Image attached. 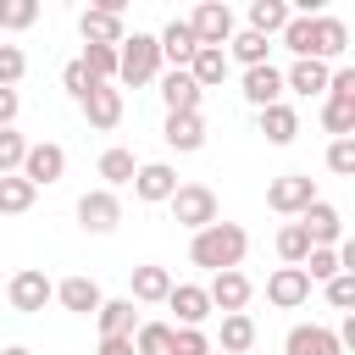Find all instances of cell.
I'll use <instances>...</instances> for the list:
<instances>
[{"mask_svg": "<svg viewBox=\"0 0 355 355\" xmlns=\"http://www.w3.org/2000/svg\"><path fill=\"white\" fill-rule=\"evenodd\" d=\"M161 72V44H155V33H128L122 44H116V78L122 83H150Z\"/></svg>", "mask_w": 355, "mask_h": 355, "instance_id": "2", "label": "cell"}, {"mask_svg": "<svg viewBox=\"0 0 355 355\" xmlns=\"http://www.w3.org/2000/svg\"><path fill=\"white\" fill-rule=\"evenodd\" d=\"M311 200H316V183H311L305 172H283V178H272V189H266V205L283 211V216H300Z\"/></svg>", "mask_w": 355, "mask_h": 355, "instance_id": "5", "label": "cell"}, {"mask_svg": "<svg viewBox=\"0 0 355 355\" xmlns=\"http://www.w3.org/2000/svg\"><path fill=\"white\" fill-rule=\"evenodd\" d=\"M266 50H272V39H261V33H250V28L222 44V55H227V61H244V72H250V67H266Z\"/></svg>", "mask_w": 355, "mask_h": 355, "instance_id": "25", "label": "cell"}, {"mask_svg": "<svg viewBox=\"0 0 355 355\" xmlns=\"http://www.w3.org/2000/svg\"><path fill=\"white\" fill-rule=\"evenodd\" d=\"M283 44L294 50V61H311V17H288L283 22Z\"/></svg>", "mask_w": 355, "mask_h": 355, "instance_id": "38", "label": "cell"}, {"mask_svg": "<svg viewBox=\"0 0 355 355\" xmlns=\"http://www.w3.org/2000/svg\"><path fill=\"white\" fill-rule=\"evenodd\" d=\"M322 128L338 133V139H349V133H355V105H349V100H327V105H322Z\"/></svg>", "mask_w": 355, "mask_h": 355, "instance_id": "36", "label": "cell"}, {"mask_svg": "<svg viewBox=\"0 0 355 355\" xmlns=\"http://www.w3.org/2000/svg\"><path fill=\"white\" fill-rule=\"evenodd\" d=\"M294 11L283 6V0H250V33H261V39H272V33H283V22H288Z\"/></svg>", "mask_w": 355, "mask_h": 355, "instance_id": "27", "label": "cell"}, {"mask_svg": "<svg viewBox=\"0 0 355 355\" xmlns=\"http://www.w3.org/2000/svg\"><path fill=\"white\" fill-rule=\"evenodd\" d=\"M244 100L255 105V111H266V105H277L283 100V72L266 61V67H250L244 72Z\"/></svg>", "mask_w": 355, "mask_h": 355, "instance_id": "17", "label": "cell"}, {"mask_svg": "<svg viewBox=\"0 0 355 355\" xmlns=\"http://www.w3.org/2000/svg\"><path fill=\"white\" fill-rule=\"evenodd\" d=\"M78 61L89 67V78H94V83H111V78H116V50H111V44H83V55H78Z\"/></svg>", "mask_w": 355, "mask_h": 355, "instance_id": "34", "label": "cell"}, {"mask_svg": "<svg viewBox=\"0 0 355 355\" xmlns=\"http://www.w3.org/2000/svg\"><path fill=\"white\" fill-rule=\"evenodd\" d=\"M0 355H33V349H22V344H11V349H0Z\"/></svg>", "mask_w": 355, "mask_h": 355, "instance_id": "47", "label": "cell"}, {"mask_svg": "<svg viewBox=\"0 0 355 355\" xmlns=\"http://www.w3.org/2000/svg\"><path fill=\"white\" fill-rule=\"evenodd\" d=\"M250 344H255V322H250L244 311L222 316V349H227V355H244Z\"/></svg>", "mask_w": 355, "mask_h": 355, "instance_id": "32", "label": "cell"}, {"mask_svg": "<svg viewBox=\"0 0 355 355\" xmlns=\"http://www.w3.org/2000/svg\"><path fill=\"white\" fill-rule=\"evenodd\" d=\"M17 122V89H0V128Z\"/></svg>", "mask_w": 355, "mask_h": 355, "instance_id": "45", "label": "cell"}, {"mask_svg": "<svg viewBox=\"0 0 355 355\" xmlns=\"http://www.w3.org/2000/svg\"><path fill=\"white\" fill-rule=\"evenodd\" d=\"M22 155H28V144H22V133H11V128H0V178H11V172L22 166Z\"/></svg>", "mask_w": 355, "mask_h": 355, "instance_id": "40", "label": "cell"}, {"mask_svg": "<svg viewBox=\"0 0 355 355\" xmlns=\"http://www.w3.org/2000/svg\"><path fill=\"white\" fill-rule=\"evenodd\" d=\"M172 349V322H139L133 327V355H166Z\"/></svg>", "mask_w": 355, "mask_h": 355, "instance_id": "30", "label": "cell"}, {"mask_svg": "<svg viewBox=\"0 0 355 355\" xmlns=\"http://www.w3.org/2000/svg\"><path fill=\"white\" fill-rule=\"evenodd\" d=\"M55 300H61L72 316H94L105 294H100V283H94V277H67V283H55Z\"/></svg>", "mask_w": 355, "mask_h": 355, "instance_id": "20", "label": "cell"}, {"mask_svg": "<svg viewBox=\"0 0 355 355\" xmlns=\"http://www.w3.org/2000/svg\"><path fill=\"white\" fill-rule=\"evenodd\" d=\"M61 83H67V94H72V100H89V89H94V78H89V67H83V61H72V67L61 72Z\"/></svg>", "mask_w": 355, "mask_h": 355, "instance_id": "44", "label": "cell"}, {"mask_svg": "<svg viewBox=\"0 0 355 355\" xmlns=\"http://www.w3.org/2000/svg\"><path fill=\"white\" fill-rule=\"evenodd\" d=\"M133 172H139L133 150H105V155H100V178H105V189H116V183H133Z\"/></svg>", "mask_w": 355, "mask_h": 355, "instance_id": "33", "label": "cell"}, {"mask_svg": "<svg viewBox=\"0 0 355 355\" xmlns=\"http://www.w3.org/2000/svg\"><path fill=\"white\" fill-rule=\"evenodd\" d=\"M94 355H133V338H100Z\"/></svg>", "mask_w": 355, "mask_h": 355, "instance_id": "46", "label": "cell"}, {"mask_svg": "<svg viewBox=\"0 0 355 355\" xmlns=\"http://www.w3.org/2000/svg\"><path fill=\"white\" fill-rule=\"evenodd\" d=\"M78 28H83V39H89V44H111V50H116V44L128 39L122 17H111V11H94V6H89L83 17H78Z\"/></svg>", "mask_w": 355, "mask_h": 355, "instance_id": "21", "label": "cell"}, {"mask_svg": "<svg viewBox=\"0 0 355 355\" xmlns=\"http://www.w3.org/2000/svg\"><path fill=\"white\" fill-rule=\"evenodd\" d=\"M283 355H344V349H338L333 327L300 322V327H288V338H283Z\"/></svg>", "mask_w": 355, "mask_h": 355, "instance_id": "13", "label": "cell"}, {"mask_svg": "<svg viewBox=\"0 0 355 355\" xmlns=\"http://www.w3.org/2000/svg\"><path fill=\"white\" fill-rule=\"evenodd\" d=\"M189 28H194V39H200L205 50H222V44L233 39V11H227L222 0H205V6L189 17Z\"/></svg>", "mask_w": 355, "mask_h": 355, "instance_id": "7", "label": "cell"}, {"mask_svg": "<svg viewBox=\"0 0 355 355\" xmlns=\"http://www.w3.org/2000/svg\"><path fill=\"white\" fill-rule=\"evenodd\" d=\"M33 194H39V189H33L28 178H17V172L0 178V216H22V211L33 205Z\"/></svg>", "mask_w": 355, "mask_h": 355, "instance_id": "31", "label": "cell"}, {"mask_svg": "<svg viewBox=\"0 0 355 355\" xmlns=\"http://www.w3.org/2000/svg\"><path fill=\"white\" fill-rule=\"evenodd\" d=\"M244 250H250V233H244L239 222H211V227H200V233H194L189 261H194V266H205V272H239Z\"/></svg>", "mask_w": 355, "mask_h": 355, "instance_id": "1", "label": "cell"}, {"mask_svg": "<svg viewBox=\"0 0 355 355\" xmlns=\"http://www.w3.org/2000/svg\"><path fill=\"white\" fill-rule=\"evenodd\" d=\"M327 166H333L338 178H349V172H355V139H333V144H327Z\"/></svg>", "mask_w": 355, "mask_h": 355, "instance_id": "43", "label": "cell"}, {"mask_svg": "<svg viewBox=\"0 0 355 355\" xmlns=\"http://www.w3.org/2000/svg\"><path fill=\"white\" fill-rule=\"evenodd\" d=\"M6 300H11V311H22V316H33V311H44L50 300H55V283L44 277V272H17L11 277V288H6Z\"/></svg>", "mask_w": 355, "mask_h": 355, "instance_id": "6", "label": "cell"}, {"mask_svg": "<svg viewBox=\"0 0 355 355\" xmlns=\"http://www.w3.org/2000/svg\"><path fill=\"white\" fill-rule=\"evenodd\" d=\"M78 222H83L89 233H111V227L122 222V200H116L111 189H89V194L78 200Z\"/></svg>", "mask_w": 355, "mask_h": 355, "instance_id": "11", "label": "cell"}, {"mask_svg": "<svg viewBox=\"0 0 355 355\" xmlns=\"http://www.w3.org/2000/svg\"><path fill=\"white\" fill-rule=\"evenodd\" d=\"M322 288H327V305H333V311H349V305H355V272H338V277H327Z\"/></svg>", "mask_w": 355, "mask_h": 355, "instance_id": "42", "label": "cell"}, {"mask_svg": "<svg viewBox=\"0 0 355 355\" xmlns=\"http://www.w3.org/2000/svg\"><path fill=\"white\" fill-rule=\"evenodd\" d=\"M166 144H172V150H200V144H205V122H200V111H189V116H166Z\"/></svg>", "mask_w": 355, "mask_h": 355, "instance_id": "29", "label": "cell"}, {"mask_svg": "<svg viewBox=\"0 0 355 355\" xmlns=\"http://www.w3.org/2000/svg\"><path fill=\"white\" fill-rule=\"evenodd\" d=\"M78 105H83L89 128H116V122H122V89H116V83H94L89 100H78Z\"/></svg>", "mask_w": 355, "mask_h": 355, "instance_id": "15", "label": "cell"}, {"mask_svg": "<svg viewBox=\"0 0 355 355\" xmlns=\"http://www.w3.org/2000/svg\"><path fill=\"white\" fill-rule=\"evenodd\" d=\"M349 50V28L338 17H311V61H333Z\"/></svg>", "mask_w": 355, "mask_h": 355, "instance_id": "14", "label": "cell"}, {"mask_svg": "<svg viewBox=\"0 0 355 355\" xmlns=\"http://www.w3.org/2000/svg\"><path fill=\"white\" fill-rule=\"evenodd\" d=\"M283 89H294V94H327V61H294L283 72Z\"/></svg>", "mask_w": 355, "mask_h": 355, "instance_id": "26", "label": "cell"}, {"mask_svg": "<svg viewBox=\"0 0 355 355\" xmlns=\"http://www.w3.org/2000/svg\"><path fill=\"white\" fill-rule=\"evenodd\" d=\"M166 294H172V272H166V266H133V294H128V300L161 305Z\"/></svg>", "mask_w": 355, "mask_h": 355, "instance_id": "22", "label": "cell"}, {"mask_svg": "<svg viewBox=\"0 0 355 355\" xmlns=\"http://www.w3.org/2000/svg\"><path fill=\"white\" fill-rule=\"evenodd\" d=\"M277 255H283V266H300V261L311 255V239H305V227H300V222H288V227L277 233Z\"/></svg>", "mask_w": 355, "mask_h": 355, "instance_id": "35", "label": "cell"}, {"mask_svg": "<svg viewBox=\"0 0 355 355\" xmlns=\"http://www.w3.org/2000/svg\"><path fill=\"white\" fill-rule=\"evenodd\" d=\"M61 172H67V150H61V144H28V155H22V166H17V178H28L33 189L61 183Z\"/></svg>", "mask_w": 355, "mask_h": 355, "instance_id": "4", "label": "cell"}, {"mask_svg": "<svg viewBox=\"0 0 355 355\" xmlns=\"http://www.w3.org/2000/svg\"><path fill=\"white\" fill-rule=\"evenodd\" d=\"M94 322H100V338H133V300H100V311H94Z\"/></svg>", "mask_w": 355, "mask_h": 355, "instance_id": "23", "label": "cell"}, {"mask_svg": "<svg viewBox=\"0 0 355 355\" xmlns=\"http://www.w3.org/2000/svg\"><path fill=\"white\" fill-rule=\"evenodd\" d=\"M166 305L178 311V327H200V322L211 316V300H205V288H200V283H172Z\"/></svg>", "mask_w": 355, "mask_h": 355, "instance_id": "18", "label": "cell"}, {"mask_svg": "<svg viewBox=\"0 0 355 355\" xmlns=\"http://www.w3.org/2000/svg\"><path fill=\"white\" fill-rule=\"evenodd\" d=\"M133 194L150 200V205H155V200H172V194H178V172H172L166 161H144V166L133 172Z\"/></svg>", "mask_w": 355, "mask_h": 355, "instance_id": "16", "label": "cell"}, {"mask_svg": "<svg viewBox=\"0 0 355 355\" xmlns=\"http://www.w3.org/2000/svg\"><path fill=\"white\" fill-rule=\"evenodd\" d=\"M155 44H161V61H172V72H183V67L194 61V50H200V39H194L189 17H172V22L155 33Z\"/></svg>", "mask_w": 355, "mask_h": 355, "instance_id": "10", "label": "cell"}, {"mask_svg": "<svg viewBox=\"0 0 355 355\" xmlns=\"http://www.w3.org/2000/svg\"><path fill=\"white\" fill-rule=\"evenodd\" d=\"M183 72H189V78H194V89L205 94V89H216V83L227 78V55H222V50H205V44H200V50H194V61H189Z\"/></svg>", "mask_w": 355, "mask_h": 355, "instance_id": "24", "label": "cell"}, {"mask_svg": "<svg viewBox=\"0 0 355 355\" xmlns=\"http://www.w3.org/2000/svg\"><path fill=\"white\" fill-rule=\"evenodd\" d=\"M266 300H272L277 311H294V305L311 300V277H305L300 266H277V272L266 277Z\"/></svg>", "mask_w": 355, "mask_h": 355, "instance_id": "12", "label": "cell"}, {"mask_svg": "<svg viewBox=\"0 0 355 355\" xmlns=\"http://www.w3.org/2000/svg\"><path fill=\"white\" fill-rule=\"evenodd\" d=\"M22 72H28V55H22L17 44H0V89H17Z\"/></svg>", "mask_w": 355, "mask_h": 355, "instance_id": "39", "label": "cell"}, {"mask_svg": "<svg viewBox=\"0 0 355 355\" xmlns=\"http://www.w3.org/2000/svg\"><path fill=\"white\" fill-rule=\"evenodd\" d=\"M166 355H211V338L200 327H172V349Z\"/></svg>", "mask_w": 355, "mask_h": 355, "instance_id": "41", "label": "cell"}, {"mask_svg": "<svg viewBox=\"0 0 355 355\" xmlns=\"http://www.w3.org/2000/svg\"><path fill=\"white\" fill-rule=\"evenodd\" d=\"M161 105H166V116H189V111H200V89H194V78H189V72H166V78H161Z\"/></svg>", "mask_w": 355, "mask_h": 355, "instance_id": "19", "label": "cell"}, {"mask_svg": "<svg viewBox=\"0 0 355 355\" xmlns=\"http://www.w3.org/2000/svg\"><path fill=\"white\" fill-rule=\"evenodd\" d=\"M261 133L272 139V144H294V133H300V116H294V105H266L261 111Z\"/></svg>", "mask_w": 355, "mask_h": 355, "instance_id": "28", "label": "cell"}, {"mask_svg": "<svg viewBox=\"0 0 355 355\" xmlns=\"http://www.w3.org/2000/svg\"><path fill=\"white\" fill-rule=\"evenodd\" d=\"M166 205H172V222L189 227V233H200V227L216 222V194H211L205 183H178V194H172Z\"/></svg>", "mask_w": 355, "mask_h": 355, "instance_id": "3", "label": "cell"}, {"mask_svg": "<svg viewBox=\"0 0 355 355\" xmlns=\"http://www.w3.org/2000/svg\"><path fill=\"white\" fill-rule=\"evenodd\" d=\"M300 227H305V239L322 244V250H333V244L344 239V216H338V205H327V200H311V205L300 211Z\"/></svg>", "mask_w": 355, "mask_h": 355, "instance_id": "8", "label": "cell"}, {"mask_svg": "<svg viewBox=\"0 0 355 355\" xmlns=\"http://www.w3.org/2000/svg\"><path fill=\"white\" fill-rule=\"evenodd\" d=\"M39 22V0H0V28H33Z\"/></svg>", "mask_w": 355, "mask_h": 355, "instance_id": "37", "label": "cell"}, {"mask_svg": "<svg viewBox=\"0 0 355 355\" xmlns=\"http://www.w3.org/2000/svg\"><path fill=\"white\" fill-rule=\"evenodd\" d=\"M250 294H255V288H250L244 272H211V283H205V300H211V311H222V316L244 311Z\"/></svg>", "mask_w": 355, "mask_h": 355, "instance_id": "9", "label": "cell"}]
</instances>
